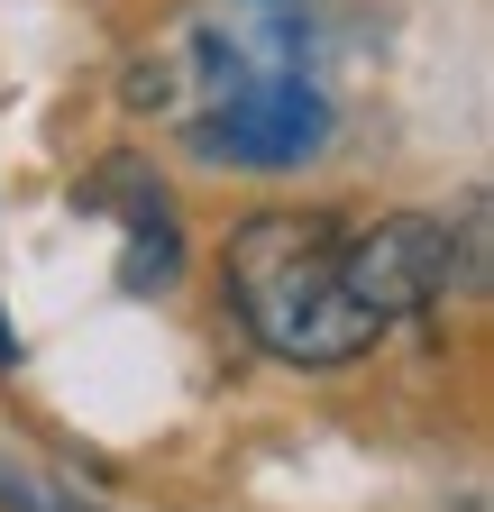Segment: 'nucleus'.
Wrapping results in <instances>:
<instances>
[{"label":"nucleus","instance_id":"6","mask_svg":"<svg viewBox=\"0 0 494 512\" xmlns=\"http://www.w3.org/2000/svg\"><path fill=\"white\" fill-rule=\"evenodd\" d=\"M266 10H284V0H266Z\"/></svg>","mask_w":494,"mask_h":512},{"label":"nucleus","instance_id":"2","mask_svg":"<svg viewBox=\"0 0 494 512\" xmlns=\"http://www.w3.org/2000/svg\"><path fill=\"white\" fill-rule=\"evenodd\" d=\"M449 256H458L449 220L394 211V220H376V229L339 238V284H348V302L385 330V320H412V311H430V302L449 293Z\"/></svg>","mask_w":494,"mask_h":512},{"label":"nucleus","instance_id":"1","mask_svg":"<svg viewBox=\"0 0 494 512\" xmlns=\"http://www.w3.org/2000/svg\"><path fill=\"white\" fill-rule=\"evenodd\" d=\"M229 302L257 330V348L293 366H348L376 348L366 320L339 284V220L330 211H257L229 229Z\"/></svg>","mask_w":494,"mask_h":512},{"label":"nucleus","instance_id":"4","mask_svg":"<svg viewBox=\"0 0 494 512\" xmlns=\"http://www.w3.org/2000/svg\"><path fill=\"white\" fill-rule=\"evenodd\" d=\"M37 512H83V503H55V494H46V503H37Z\"/></svg>","mask_w":494,"mask_h":512},{"label":"nucleus","instance_id":"3","mask_svg":"<svg viewBox=\"0 0 494 512\" xmlns=\"http://www.w3.org/2000/svg\"><path fill=\"white\" fill-rule=\"evenodd\" d=\"M202 156H229V165H302L321 138H330V110L302 74H247L238 92H220L202 110Z\"/></svg>","mask_w":494,"mask_h":512},{"label":"nucleus","instance_id":"5","mask_svg":"<svg viewBox=\"0 0 494 512\" xmlns=\"http://www.w3.org/2000/svg\"><path fill=\"white\" fill-rule=\"evenodd\" d=\"M10 357H19V348H10V330H0V366H10Z\"/></svg>","mask_w":494,"mask_h":512}]
</instances>
